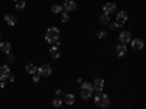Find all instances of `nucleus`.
<instances>
[{
	"label": "nucleus",
	"mask_w": 146,
	"mask_h": 109,
	"mask_svg": "<svg viewBox=\"0 0 146 109\" xmlns=\"http://www.w3.org/2000/svg\"><path fill=\"white\" fill-rule=\"evenodd\" d=\"M3 20H5L6 25H9V26H15L16 23H18V19H16V16H13V15H5Z\"/></svg>",
	"instance_id": "10"
},
{
	"label": "nucleus",
	"mask_w": 146,
	"mask_h": 109,
	"mask_svg": "<svg viewBox=\"0 0 146 109\" xmlns=\"http://www.w3.org/2000/svg\"><path fill=\"white\" fill-rule=\"evenodd\" d=\"M78 9V3L73 2V0H69V2H64L63 5V10L67 12V13H70V12H75Z\"/></svg>",
	"instance_id": "8"
},
{
	"label": "nucleus",
	"mask_w": 146,
	"mask_h": 109,
	"mask_svg": "<svg viewBox=\"0 0 146 109\" xmlns=\"http://www.w3.org/2000/svg\"><path fill=\"white\" fill-rule=\"evenodd\" d=\"M110 28H111L113 31H117V29L123 28V25H121V23H118L117 20H113V22H110Z\"/></svg>",
	"instance_id": "18"
},
{
	"label": "nucleus",
	"mask_w": 146,
	"mask_h": 109,
	"mask_svg": "<svg viewBox=\"0 0 146 109\" xmlns=\"http://www.w3.org/2000/svg\"><path fill=\"white\" fill-rule=\"evenodd\" d=\"M51 105H53L54 108H60V106L63 105V99H62V98H57V96H56V98L53 99V102H51Z\"/></svg>",
	"instance_id": "19"
},
{
	"label": "nucleus",
	"mask_w": 146,
	"mask_h": 109,
	"mask_svg": "<svg viewBox=\"0 0 146 109\" xmlns=\"http://www.w3.org/2000/svg\"><path fill=\"white\" fill-rule=\"evenodd\" d=\"M107 35H108V32H105V31H100L98 33H96V38H98V39H104V38H107Z\"/></svg>",
	"instance_id": "22"
},
{
	"label": "nucleus",
	"mask_w": 146,
	"mask_h": 109,
	"mask_svg": "<svg viewBox=\"0 0 146 109\" xmlns=\"http://www.w3.org/2000/svg\"><path fill=\"white\" fill-rule=\"evenodd\" d=\"M60 55H62V53H60V50H58L57 45H54V47L50 48V57H51V58L57 60V58H60Z\"/></svg>",
	"instance_id": "14"
},
{
	"label": "nucleus",
	"mask_w": 146,
	"mask_h": 109,
	"mask_svg": "<svg viewBox=\"0 0 146 109\" xmlns=\"http://www.w3.org/2000/svg\"><path fill=\"white\" fill-rule=\"evenodd\" d=\"M75 102H76V98H75V95H72V93H67V95H64V96H63V103H66V105L72 106V105H75Z\"/></svg>",
	"instance_id": "11"
},
{
	"label": "nucleus",
	"mask_w": 146,
	"mask_h": 109,
	"mask_svg": "<svg viewBox=\"0 0 146 109\" xmlns=\"http://www.w3.org/2000/svg\"><path fill=\"white\" fill-rule=\"evenodd\" d=\"M6 86V81H0V89H3Z\"/></svg>",
	"instance_id": "29"
},
{
	"label": "nucleus",
	"mask_w": 146,
	"mask_h": 109,
	"mask_svg": "<svg viewBox=\"0 0 146 109\" xmlns=\"http://www.w3.org/2000/svg\"><path fill=\"white\" fill-rule=\"evenodd\" d=\"M36 68H38V67H35L34 64H27V66H25V71L28 73V74H35Z\"/></svg>",
	"instance_id": "17"
},
{
	"label": "nucleus",
	"mask_w": 146,
	"mask_h": 109,
	"mask_svg": "<svg viewBox=\"0 0 146 109\" xmlns=\"http://www.w3.org/2000/svg\"><path fill=\"white\" fill-rule=\"evenodd\" d=\"M58 36H60V29L57 26H50L45 32V41L48 44H56L58 41Z\"/></svg>",
	"instance_id": "3"
},
{
	"label": "nucleus",
	"mask_w": 146,
	"mask_h": 109,
	"mask_svg": "<svg viewBox=\"0 0 146 109\" xmlns=\"http://www.w3.org/2000/svg\"><path fill=\"white\" fill-rule=\"evenodd\" d=\"M100 22L102 23V25H108V23H110V15L102 13V15L100 16Z\"/></svg>",
	"instance_id": "20"
},
{
	"label": "nucleus",
	"mask_w": 146,
	"mask_h": 109,
	"mask_svg": "<svg viewBox=\"0 0 146 109\" xmlns=\"http://www.w3.org/2000/svg\"><path fill=\"white\" fill-rule=\"evenodd\" d=\"M104 86H105V81H104V79H101V77H96V79L92 81L94 92H102V90H104Z\"/></svg>",
	"instance_id": "5"
},
{
	"label": "nucleus",
	"mask_w": 146,
	"mask_h": 109,
	"mask_svg": "<svg viewBox=\"0 0 146 109\" xmlns=\"http://www.w3.org/2000/svg\"><path fill=\"white\" fill-rule=\"evenodd\" d=\"M6 60H7L9 63H13V61H15V57L12 55L10 53H7V54H6Z\"/></svg>",
	"instance_id": "25"
},
{
	"label": "nucleus",
	"mask_w": 146,
	"mask_h": 109,
	"mask_svg": "<svg viewBox=\"0 0 146 109\" xmlns=\"http://www.w3.org/2000/svg\"><path fill=\"white\" fill-rule=\"evenodd\" d=\"M130 44H131V48H133V50H136V51L143 50V47H145V41H143L142 38H135V39H131Z\"/></svg>",
	"instance_id": "7"
},
{
	"label": "nucleus",
	"mask_w": 146,
	"mask_h": 109,
	"mask_svg": "<svg viewBox=\"0 0 146 109\" xmlns=\"http://www.w3.org/2000/svg\"><path fill=\"white\" fill-rule=\"evenodd\" d=\"M115 20H117L118 23H121V25H124V23L129 20V15L126 13V12H118V13H117V18H115Z\"/></svg>",
	"instance_id": "13"
},
{
	"label": "nucleus",
	"mask_w": 146,
	"mask_h": 109,
	"mask_svg": "<svg viewBox=\"0 0 146 109\" xmlns=\"http://www.w3.org/2000/svg\"><path fill=\"white\" fill-rule=\"evenodd\" d=\"M0 36H2V35H0Z\"/></svg>",
	"instance_id": "33"
},
{
	"label": "nucleus",
	"mask_w": 146,
	"mask_h": 109,
	"mask_svg": "<svg viewBox=\"0 0 146 109\" xmlns=\"http://www.w3.org/2000/svg\"><path fill=\"white\" fill-rule=\"evenodd\" d=\"M10 50H12V44L10 42H6V41L0 42V51L2 53L7 54V53H10Z\"/></svg>",
	"instance_id": "15"
},
{
	"label": "nucleus",
	"mask_w": 146,
	"mask_h": 109,
	"mask_svg": "<svg viewBox=\"0 0 146 109\" xmlns=\"http://www.w3.org/2000/svg\"><path fill=\"white\" fill-rule=\"evenodd\" d=\"M64 2H69V0H64Z\"/></svg>",
	"instance_id": "32"
},
{
	"label": "nucleus",
	"mask_w": 146,
	"mask_h": 109,
	"mask_svg": "<svg viewBox=\"0 0 146 109\" xmlns=\"http://www.w3.org/2000/svg\"><path fill=\"white\" fill-rule=\"evenodd\" d=\"M40 79H41V77H40L38 74H36V73H35V74H34V77H32V80H34L35 83H38V81H40Z\"/></svg>",
	"instance_id": "27"
},
{
	"label": "nucleus",
	"mask_w": 146,
	"mask_h": 109,
	"mask_svg": "<svg viewBox=\"0 0 146 109\" xmlns=\"http://www.w3.org/2000/svg\"><path fill=\"white\" fill-rule=\"evenodd\" d=\"M118 39H120V44H129L133 38H131V32L130 31H123V32H120V36H118Z\"/></svg>",
	"instance_id": "6"
},
{
	"label": "nucleus",
	"mask_w": 146,
	"mask_h": 109,
	"mask_svg": "<svg viewBox=\"0 0 146 109\" xmlns=\"http://www.w3.org/2000/svg\"><path fill=\"white\" fill-rule=\"evenodd\" d=\"M56 96H57V98H63V96H64L63 90H62V89H57V90H56Z\"/></svg>",
	"instance_id": "26"
},
{
	"label": "nucleus",
	"mask_w": 146,
	"mask_h": 109,
	"mask_svg": "<svg viewBox=\"0 0 146 109\" xmlns=\"http://www.w3.org/2000/svg\"><path fill=\"white\" fill-rule=\"evenodd\" d=\"M69 20V13H67V12H62V22H67Z\"/></svg>",
	"instance_id": "23"
},
{
	"label": "nucleus",
	"mask_w": 146,
	"mask_h": 109,
	"mask_svg": "<svg viewBox=\"0 0 146 109\" xmlns=\"http://www.w3.org/2000/svg\"><path fill=\"white\" fill-rule=\"evenodd\" d=\"M10 74V67L7 64H2L0 66V76H9Z\"/></svg>",
	"instance_id": "16"
},
{
	"label": "nucleus",
	"mask_w": 146,
	"mask_h": 109,
	"mask_svg": "<svg viewBox=\"0 0 146 109\" xmlns=\"http://www.w3.org/2000/svg\"><path fill=\"white\" fill-rule=\"evenodd\" d=\"M15 2H25L27 3V0H15Z\"/></svg>",
	"instance_id": "31"
},
{
	"label": "nucleus",
	"mask_w": 146,
	"mask_h": 109,
	"mask_svg": "<svg viewBox=\"0 0 146 109\" xmlns=\"http://www.w3.org/2000/svg\"><path fill=\"white\" fill-rule=\"evenodd\" d=\"M115 54H117V57H124V55L127 54V47H126L124 44L117 45V47H115Z\"/></svg>",
	"instance_id": "12"
},
{
	"label": "nucleus",
	"mask_w": 146,
	"mask_h": 109,
	"mask_svg": "<svg viewBox=\"0 0 146 109\" xmlns=\"http://www.w3.org/2000/svg\"><path fill=\"white\" fill-rule=\"evenodd\" d=\"M36 74H38L40 77H48L51 74V66L50 64H42L41 67H38L36 68Z\"/></svg>",
	"instance_id": "4"
},
{
	"label": "nucleus",
	"mask_w": 146,
	"mask_h": 109,
	"mask_svg": "<svg viewBox=\"0 0 146 109\" xmlns=\"http://www.w3.org/2000/svg\"><path fill=\"white\" fill-rule=\"evenodd\" d=\"M76 81H78V84H80V83H82V81H83V80H82V79H80V77H78V80H76Z\"/></svg>",
	"instance_id": "30"
},
{
	"label": "nucleus",
	"mask_w": 146,
	"mask_h": 109,
	"mask_svg": "<svg viewBox=\"0 0 146 109\" xmlns=\"http://www.w3.org/2000/svg\"><path fill=\"white\" fill-rule=\"evenodd\" d=\"M115 9H117L115 3H111V2H110V3H105L104 7H102V10H104V13H105V15H111V13H114Z\"/></svg>",
	"instance_id": "9"
},
{
	"label": "nucleus",
	"mask_w": 146,
	"mask_h": 109,
	"mask_svg": "<svg viewBox=\"0 0 146 109\" xmlns=\"http://www.w3.org/2000/svg\"><path fill=\"white\" fill-rule=\"evenodd\" d=\"M79 93H80V98L88 100L92 98L94 95V87H92V83L89 81H82L80 83V89H79Z\"/></svg>",
	"instance_id": "2"
},
{
	"label": "nucleus",
	"mask_w": 146,
	"mask_h": 109,
	"mask_svg": "<svg viewBox=\"0 0 146 109\" xmlns=\"http://www.w3.org/2000/svg\"><path fill=\"white\" fill-rule=\"evenodd\" d=\"M16 9H18V10L25 9V2H16Z\"/></svg>",
	"instance_id": "24"
},
{
	"label": "nucleus",
	"mask_w": 146,
	"mask_h": 109,
	"mask_svg": "<svg viewBox=\"0 0 146 109\" xmlns=\"http://www.w3.org/2000/svg\"><path fill=\"white\" fill-rule=\"evenodd\" d=\"M95 93H96V95H95V98H94L95 105L98 106V108H102V109L108 108L110 103H111V99H110V96H108L107 93H104V92H95Z\"/></svg>",
	"instance_id": "1"
},
{
	"label": "nucleus",
	"mask_w": 146,
	"mask_h": 109,
	"mask_svg": "<svg viewBox=\"0 0 146 109\" xmlns=\"http://www.w3.org/2000/svg\"><path fill=\"white\" fill-rule=\"evenodd\" d=\"M51 12H53V13H62V12H63V6L53 5V6H51Z\"/></svg>",
	"instance_id": "21"
},
{
	"label": "nucleus",
	"mask_w": 146,
	"mask_h": 109,
	"mask_svg": "<svg viewBox=\"0 0 146 109\" xmlns=\"http://www.w3.org/2000/svg\"><path fill=\"white\" fill-rule=\"evenodd\" d=\"M7 77H9V81H10V83H12V81H15V76H13V74H9Z\"/></svg>",
	"instance_id": "28"
}]
</instances>
